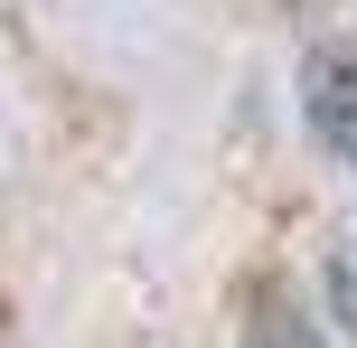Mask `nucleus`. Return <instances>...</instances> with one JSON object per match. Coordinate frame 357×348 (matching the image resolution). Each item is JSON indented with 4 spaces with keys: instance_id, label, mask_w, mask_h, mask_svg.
Here are the masks:
<instances>
[{
    "instance_id": "1",
    "label": "nucleus",
    "mask_w": 357,
    "mask_h": 348,
    "mask_svg": "<svg viewBox=\"0 0 357 348\" xmlns=\"http://www.w3.org/2000/svg\"><path fill=\"white\" fill-rule=\"evenodd\" d=\"M245 348H310V311L291 292H264L254 320H245Z\"/></svg>"
},
{
    "instance_id": "2",
    "label": "nucleus",
    "mask_w": 357,
    "mask_h": 348,
    "mask_svg": "<svg viewBox=\"0 0 357 348\" xmlns=\"http://www.w3.org/2000/svg\"><path fill=\"white\" fill-rule=\"evenodd\" d=\"M329 301H339V320L357 330V236L339 245V255H329Z\"/></svg>"
}]
</instances>
